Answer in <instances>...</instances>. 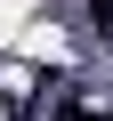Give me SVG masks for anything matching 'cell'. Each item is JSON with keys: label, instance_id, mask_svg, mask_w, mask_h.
<instances>
[{"label": "cell", "instance_id": "obj_1", "mask_svg": "<svg viewBox=\"0 0 113 121\" xmlns=\"http://www.w3.org/2000/svg\"><path fill=\"white\" fill-rule=\"evenodd\" d=\"M56 121H113V105H65Z\"/></svg>", "mask_w": 113, "mask_h": 121}, {"label": "cell", "instance_id": "obj_2", "mask_svg": "<svg viewBox=\"0 0 113 121\" xmlns=\"http://www.w3.org/2000/svg\"><path fill=\"white\" fill-rule=\"evenodd\" d=\"M89 8H97V32H113V0H89Z\"/></svg>", "mask_w": 113, "mask_h": 121}]
</instances>
